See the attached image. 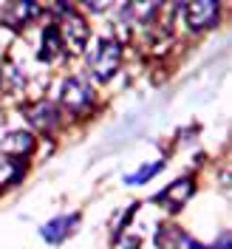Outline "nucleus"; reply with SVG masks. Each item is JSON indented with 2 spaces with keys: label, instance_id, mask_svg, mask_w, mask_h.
Segmentation results:
<instances>
[{
  "label": "nucleus",
  "instance_id": "8",
  "mask_svg": "<svg viewBox=\"0 0 232 249\" xmlns=\"http://www.w3.org/2000/svg\"><path fill=\"white\" fill-rule=\"evenodd\" d=\"M79 221H82V215H79V213H68V215L51 218L48 224H43V227H40V238H43L46 244H51V247H60V244L71 232H77Z\"/></svg>",
  "mask_w": 232,
  "mask_h": 249
},
{
  "label": "nucleus",
  "instance_id": "16",
  "mask_svg": "<svg viewBox=\"0 0 232 249\" xmlns=\"http://www.w3.org/2000/svg\"><path fill=\"white\" fill-rule=\"evenodd\" d=\"M82 9H85V12H110L113 6H110V3H85Z\"/></svg>",
  "mask_w": 232,
  "mask_h": 249
},
{
  "label": "nucleus",
  "instance_id": "9",
  "mask_svg": "<svg viewBox=\"0 0 232 249\" xmlns=\"http://www.w3.org/2000/svg\"><path fill=\"white\" fill-rule=\"evenodd\" d=\"M34 147H37V139L31 130H9L0 139V150L12 159H29L34 153Z\"/></svg>",
  "mask_w": 232,
  "mask_h": 249
},
{
  "label": "nucleus",
  "instance_id": "17",
  "mask_svg": "<svg viewBox=\"0 0 232 249\" xmlns=\"http://www.w3.org/2000/svg\"><path fill=\"white\" fill-rule=\"evenodd\" d=\"M207 249H230V232H224V235H221V244L215 241L213 247H207Z\"/></svg>",
  "mask_w": 232,
  "mask_h": 249
},
{
  "label": "nucleus",
  "instance_id": "5",
  "mask_svg": "<svg viewBox=\"0 0 232 249\" xmlns=\"http://www.w3.org/2000/svg\"><path fill=\"white\" fill-rule=\"evenodd\" d=\"M196 193V178L193 176H181V178H173V184H167L153 201L159 207H164L167 213H178Z\"/></svg>",
  "mask_w": 232,
  "mask_h": 249
},
{
  "label": "nucleus",
  "instance_id": "11",
  "mask_svg": "<svg viewBox=\"0 0 232 249\" xmlns=\"http://www.w3.org/2000/svg\"><path fill=\"white\" fill-rule=\"evenodd\" d=\"M26 68L20 65V62H3L0 65V91H6V93H20L23 88H26Z\"/></svg>",
  "mask_w": 232,
  "mask_h": 249
},
{
  "label": "nucleus",
  "instance_id": "15",
  "mask_svg": "<svg viewBox=\"0 0 232 249\" xmlns=\"http://www.w3.org/2000/svg\"><path fill=\"white\" fill-rule=\"evenodd\" d=\"M164 170V161H153V164H144V167H139L136 173H130L127 178H125V184H130V187H142V184H147L153 176H159V173Z\"/></svg>",
  "mask_w": 232,
  "mask_h": 249
},
{
  "label": "nucleus",
  "instance_id": "12",
  "mask_svg": "<svg viewBox=\"0 0 232 249\" xmlns=\"http://www.w3.org/2000/svg\"><path fill=\"white\" fill-rule=\"evenodd\" d=\"M26 159H12V156H3L0 159V187H12V184H20L26 178Z\"/></svg>",
  "mask_w": 232,
  "mask_h": 249
},
{
  "label": "nucleus",
  "instance_id": "7",
  "mask_svg": "<svg viewBox=\"0 0 232 249\" xmlns=\"http://www.w3.org/2000/svg\"><path fill=\"white\" fill-rule=\"evenodd\" d=\"M159 249H207L201 241H196L190 232H184L178 224H161L153 235Z\"/></svg>",
  "mask_w": 232,
  "mask_h": 249
},
{
  "label": "nucleus",
  "instance_id": "3",
  "mask_svg": "<svg viewBox=\"0 0 232 249\" xmlns=\"http://www.w3.org/2000/svg\"><path fill=\"white\" fill-rule=\"evenodd\" d=\"M57 29H60V37H62V46L68 54H85L88 48V40H91V26L85 17H79L74 9L68 15H62L57 20Z\"/></svg>",
  "mask_w": 232,
  "mask_h": 249
},
{
  "label": "nucleus",
  "instance_id": "18",
  "mask_svg": "<svg viewBox=\"0 0 232 249\" xmlns=\"http://www.w3.org/2000/svg\"><path fill=\"white\" fill-rule=\"evenodd\" d=\"M136 247H139L136 238H122V241H119V249H136Z\"/></svg>",
  "mask_w": 232,
  "mask_h": 249
},
{
  "label": "nucleus",
  "instance_id": "14",
  "mask_svg": "<svg viewBox=\"0 0 232 249\" xmlns=\"http://www.w3.org/2000/svg\"><path fill=\"white\" fill-rule=\"evenodd\" d=\"M113 40L122 46V43H127L130 40V31H133V17H130V12H127V3H122L119 6V17L113 20Z\"/></svg>",
  "mask_w": 232,
  "mask_h": 249
},
{
  "label": "nucleus",
  "instance_id": "4",
  "mask_svg": "<svg viewBox=\"0 0 232 249\" xmlns=\"http://www.w3.org/2000/svg\"><path fill=\"white\" fill-rule=\"evenodd\" d=\"M184 20H187V29L201 34V31H210L218 26L221 20V3L215 0H198V3H184Z\"/></svg>",
  "mask_w": 232,
  "mask_h": 249
},
{
  "label": "nucleus",
  "instance_id": "1",
  "mask_svg": "<svg viewBox=\"0 0 232 249\" xmlns=\"http://www.w3.org/2000/svg\"><path fill=\"white\" fill-rule=\"evenodd\" d=\"M119 65H122V46H119L113 37H99L96 46L91 48V54H88L91 77L96 79L99 85H105V82L113 79V74L119 71Z\"/></svg>",
  "mask_w": 232,
  "mask_h": 249
},
{
  "label": "nucleus",
  "instance_id": "6",
  "mask_svg": "<svg viewBox=\"0 0 232 249\" xmlns=\"http://www.w3.org/2000/svg\"><path fill=\"white\" fill-rule=\"evenodd\" d=\"M23 116L29 119L31 127H37L40 133H54L62 122V110L57 102H46V99H40V102H34L29 108L23 110Z\"/></svg>",
  "mask_w": 232,
  "mask_h": 249
},
{
  "label": "nucleus",
  "instance_id": "13",
  "mask_svg": "<svg viewBox=\"0 0 232 249\" xmlns=\"http://www.w3.org/2000/svg\"><path fill=\"white\" fill-rule=\"evenodd\" d=\"M159 9H161V3H127V12L133 17V23L150 26V29H153V23H156Z\"/></svg>",
  "mask_w": 232,
  "mask_h": 249
},
{
  "label": "nucleus",
  "instance_id": "2",
  "mask_svg": "<svg viewBox=\"0 0 232 249\" xmlns=\"http://www.w3.org/2000/svg\"><path fill=\"white\" fill-rule=\"evenodd\" d=\"M57 105L62 110H68V113H85V110H91L93 105V88L91 82L85 77H77V74H71V77H65L57 85Z\"/></svg>",
  "mask_w": 232,
  "mask_h": 249
},
{
  "label": "nucleus",
  "instance_id": "10",
  "mask_svg": "<svg viewBox=\"0 0 232 249\" xmlns=\"http://www.w3.org/2000/svg\"><path fill=\"white\" fill-rule=\"evenodd\" d=\"M62 51H65V46H62V37H60L57 23L43 26V31H40V46H37V60L43 62V65H51Z\"/></svg>",
  "mask_w": 232,
  "mask_h": 249
}]
</instances>
